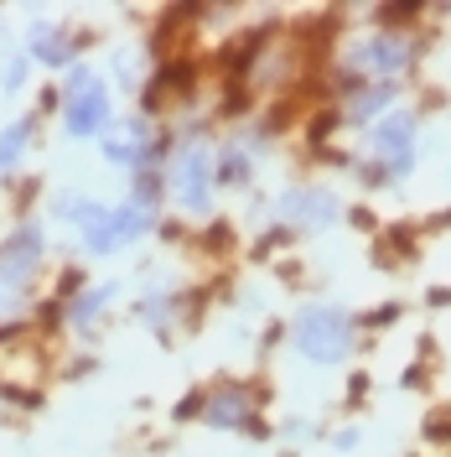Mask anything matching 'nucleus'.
Here are the masks:
<instances>
[{"mask_svg": "<svg viewBox=\"0 0 451 457\" xmlns=\"http://www.w3.org/2000/svg\"><path fill=\"white\" fill-rule=\"evenodd\" d=\"M296 348L307 353L311 364H342L348 348H353V317L338 307H307L296 317Z\"/></svg>", "mask_w": 451, "mask_h": 457, "instance_id": "obj_1", "label": "nucleus"}, {"mask_svg": "<svg viewBox=\"0 0 451 457\" xmlns=\"http://www.w3.org/2000/svg\"><path fill=\"white\" fill-rule=\"evenodd\" d=\"M171 203L182 213H208V203H213V156L202 145H187L171 162Z\"/></svg>", "mask_w": 451, "mask_h": 457, "instance_id": "obj_2", "label": "nucleus"}, {"mask_svg": "<svg viewBox=\"0 0 451 457\" xmlns=\"http://www.w3.org/2000/svg\"><path fill=\"white\" fill-rule=\"evenodd\" d=\"M42 255H47V245H42V224H16L11 228V239L0 245V286H5V291L31 286Z\"/></svg>", "mask_w": 451, "mask_h": 457, "instance_id": "obj_3", "label": "nucleus"}, {"mask_svg": "<svg viewBox=\"0 0 451 457\" xmlns=\"http://www.w3.org/2000/svg\"><path fill=\"white\" fill-rule=\"evenodd\" d=\"M110 88L104 79L99 84L78 88V94H62V130L73 136V141H94V136H104L110 130Z\"/></svg>", "mask_w": 451, "mask_h": 457, "instance_id": "obj_4", "label": "nucleus"}, {"mask_svg": "<svg viewBox=\"0 0 451 457\" xmlns=\"http://www.w3.org/2000/svg\"><path fill=\"white\" fill-rule=\"evenodd\" d=\"M410 42L405 37H395V31H379V37H368V42H358L353 47V68H358V79L364 73H373V79H399L405 68H410Z\"/></svg>", "mask_w": 451, "mask_h": 457, "instance_id": "obj_5", "label": "nucleus"}, {"mask_svg": "<svg viewBox=\"0 0 451 457\" xmlns=\"http://www.w3.org/2000/svg\"><path fill=\"white\" fill-rule=\"evenodd\" d=\"M373 151L390 162L384 177L410 171V156H415V114H384V120L373 125Z\"/></svg>", "mask_w": 451, "mask_h": 457, "instance_id": "obj_6", "label": "nucleus"}, {"mask_svg": "<svg viewBox=\"0 0 451 457\" xmlns=\"http://www.w3.org/2000/svg\"><path fill=\"white\" fill-rule=\"evenodd\" d=\"M281 219L291 224H307V228H322L338 219V198L332 193H322V187H291L281 198Z\"/></svg>", "mask_w": 451, "mask_h": 457, "instance_id": "obj_7", "label": "nucleus"}, {"mask_svg": "<svg viewBox=\"0 0 451 457\" xmlns=\"http://www.w3.org/2000/svg\"><path fill=\"white\" fill-rule=\"evenodd\" d=\"M198 416L208 421V427H250V416H254V400H250V390H213V395H202V405H198Z\"/></svg>", "mask_w": 451, "mask_h": 457, "instance_id": "obj_8", "label": "nucleus"}, {"mask_svg": "<svg viewBox=\"0 0 451 457\" xmlns=\"http://www.w3.org/2000/svg\"><path fill=\"white\" fill-rule=\"evenodd\" d=\"M73 57H78V37H68V31L37 27L27 37V62H47V68H57V73H68Z\"/></svg>", "mask_w": 451, "mask_h": 457, "instance_id": "obj_9", "label": "nucleus"}, {"mask_svg": "<svg viewBox=\"0 0 451 457\" xmlns=\"http://www.w3.org/2000/svg\"><path fill=\"white\" fill-rule=\"evenodd\" d=\"M114 296H119V291H114V281H110V286H84L78 296H68V302H62V322L84 333V328H94V317L104 312Z\"/></svg>", "mask_w": 451, "mask_h": 457, "instance_id": "obj_10", "label": "nucleus"}, {"mask_svg": "<svg viewBox=\"0 0 451 457\" xmlns=\"http://www.w3.org/2000/svg\"><path fill=\"white\" fill-rule=\"evenodd\" d=\"M31 141H37V120H31V114L11 120V125L0 130V171H21Z\"/></svg>", "mask_w": 451, "mask_h": 457, "instance_id": "obj_11", "label": "nucleus"}, {"mask_svg": "<svg viewBox=\"0 0 451 457\" xmlns=\"http://www.w3.org/2000/svg\"><path fill=\"white\" fill-rule=\"evenodd\" d=\"M390 99H395V84H358L353 88V99H348V120L364 125V120H373Z\"/></svg>", "mask_w": 451, "mask_h": 457, "instance_id": "obj_12", "label": "nucleus"}, {"mask_svg": "<svg viewBox=\"0 0 451 457\" xmlns=\"http://www.w3.org/2000/svg\"><path fill=\"white\" fill-rule=\"evenodd\" d=\"M250 151H239V145H224L218 151V162H213V182H224V187H244L250 182Z\"/></svg>", "mask_w": 451, "mask_h": 457, "instance_id": "obj_13", "label": "nucleus"}, {"mask_svg": "<svg viewBox=\"0 0 451 457\" xmlns=\"http://www.w3.org/2000/svg\"><path fill=\"white\" fill-rule=\"evenodd\" d=\"M99 213H104V203H94V198H62V203H57V219H62V224H73L78 234H84Z\"/></svg>", "mask_w": 451, "mask_h": 457, "instance_id": "obj_14", "label": "nucleus"}, {"mask_svg": "<svg viewBox=\"0 0 451 457\" xmlns=\"http://www.w3.org/2000/svg\"><path fill=\"white\" fill-rule=\"evenodd\" d=\"M27 73H31V62H27V53H21V57H11V62H5V79H0V84H5L11 94H16L21 84H31Z\"/></svg>", "mask_w": 451, "mask_h": 457, "instance_id": "obj_15", "label": "nucleus"}]
</instances>
